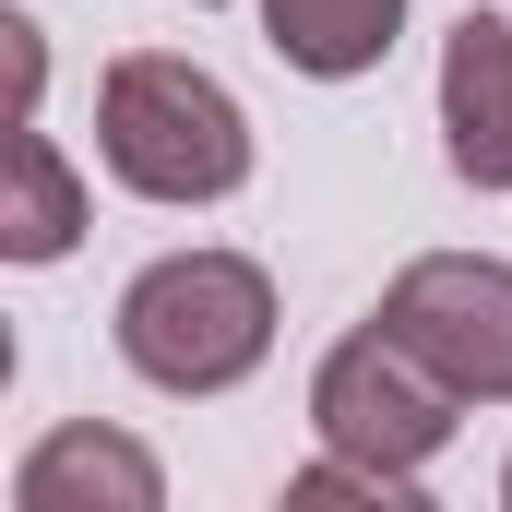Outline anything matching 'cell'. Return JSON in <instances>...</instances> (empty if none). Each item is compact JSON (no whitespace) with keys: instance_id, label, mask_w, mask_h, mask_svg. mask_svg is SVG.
Masks as SVG:
<instances>
[{"instance_id":"5b68a950","label":"cell","mask_w":512,"mask_h":512,"mask_svg":"<svg viewBox=\"0 0 512 512\" xmlns=\"http://www.w3.org/2000/svg\"><path fill=\"white\" fill-rule=\"evenodd\" d=\"M441 143L465 191H512V12H465L441 36Z\"/></svg>"},{"instance_id":"3957f363","label":"cell","mask_w":512,"mask_h":512,"mask_svg":"<svg viewBox=\"0 0 512 512\" xmlns=\"http://www.w3.org/2000/svg\"><path fill=\"white\" fill-rule=\"evenodd\" d=\"M453 417H465V393L441 382L393 322H358V334L310 370V429H322V453H358V465H382V477H429L441 441H453Z\"/></svg>"},{"instance_id":"52a82bcc","label":"cell","mask_w":512,"mask_h":512,"mask_svg":"<svg viewBox=\"0 0 512 512\" xmlns=\"http://www.w3.org/2000/svg\"><path fill=\"white\" fill-rule=\"evenodd\" d=\"M393 24H405V0H262V48H274L286 72H310V84L382 72Z\"/></svg>"},{"instance_id":"30bf717a","label":"cell","mask_w":512,"mask_h":512,"mask_svg":"<svg viewBox=\"0 0 512 512\" xmlns=\"http://www.w3.org/2000/svg\"><path fill=\"white\" fill-rule=\"evenodd\" d=\"M501 501H512V465H501Z\"/></svg>"},{"instance_id":"6da1fadb","label":"cell","mask_w":512,"mask_h":512,"mask_svg":"<svg viewBox=\"0 0 512 512\" xmlns=\"http://www.w3.org/2000/svg\"><path fill=\"white\" fill-rule=\"evenodd\" d=\"M96 155L108 179L143 203H227L251 179V120L239 96L203 72V60H167V48H131L96 84Z\"/></svg>"},{"instance_id":"277c9868","label":"cell","mask_w":512,"mask_h":512,"mask_svg":"<svg viewBox=\"0 0 512 512\" xmlns=\"http://www.w3.org/2000/svg\"><path fill=\"white\" fill-rule=\"evenodd\" d=\"M382 322L465 393V405H512V262H489V251H417L382 286Z\"/></svg>"},{"instance_id":"8992f818","label":"cell","mask_w":512,"mask_h":512,"mask_svg":"<svg viewBox=\"0 0 512 512\" xmlns=\"http://www.w3.org/2000/svg\"><path fill=\"white\" fill-rule=\"evenodd\" d=\"M12 501L24 512H155L167 477H155V453L120 441V429H48L12 465Z\"/></svg>"},{"instance_id":"9c48e42d","label":"cell","mask_w":512,"mask_h":512,"mask_svg":"<svg viewBox=\"0 0 512 512\" xmlns=\"http://www.w3.org/2000/svg\"><path fill=\"white\" fill-rule=\"evenodd\" d=\"M0 60H12V120H36V84H48V36H36V24H0Z\"/></svg>"},{"instance_id":"7a4b0ae2","label":"cell","mask_w":512,"mask_h":512,"mask_svg":"<svg viewBox=\"0 0 512 512\" xmlns=\"http://www.w3.org/2000/svg\"><path fill=\"white\" fill-rule=\"evenodd\" d=\"M120 358L155 393H227L274 358V274L251 251H167L120 286Z\"/></svg>"},{"instance_id":"ba28073f","label":"cell","mask_w":512,"mask_h":512,"mask_svg":"<svg viewBox=\"0 0 512 512\" xmlns=\"http://www.w3.org/2000/svg\"><path fill=\"white\" fill-rule=\"evenodd\" d=\"M84 239V179L60 167V143L36 120H12V155H0V262H60Z\"/></svg>"}]
</instances>
